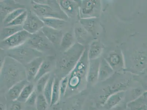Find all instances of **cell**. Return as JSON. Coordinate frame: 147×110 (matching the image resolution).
<instances>
[{
    "mask_svg": "<svg viewBox=\"0 0 147 110\" xmlns=\"http://www.w3.org/2000/svg\"><path fill=\"white\" fill-rule=\"evenodd\" d=\"M82 52L81 45L75 44L64 51L57 59L56 62V69L63 77L68 76L75 67Z\"/></svg>",
    "mask_w": 147,
    "mask_h": 110,
    "instance_id": "obj_2",
    "label": "cell"
},
{
    "mask_svg": "<svg viewBox=\"0 0 147 110\" xmlns=\"http://www.w3.org/2000/svg\"><path fill=\"white\" fill-rule=\"evenodd\" d=\"M51 110H62V108L57 104L52 107V109Z\"/></svg>",
    "mask_w": 147,
    "mask_h": 110,
    "instance_id": "obj_35",
    "label": "cell"
},
{
    "mask_svg": "<svg viewBox=\"0 0 147 110\" xmlns=\"http://www.w3.org/2000/svg\"><path fill=\"white\" fill-rule=\"evenodd\" d=\"M23 30V29L22 25L4 26L1 31V41L9 38L13 35Z\"/></svg>",
    "mask_w": 147,
    "mask_h": 110,
    "instance_id": "obj_16",
    "label": "cell"
},
{
    "mask_svg": "<svg viewBox=\"0 0 147 110\" xmlns=\"http://www.w3.org/2000/svg\"><path fill=\"white\" fill-rule=\"evenodd\" d=\"M73 41L72 35L70 33H66L63 35L60 46L64 51L67 50L72 46Z\"/></svg>",
    "mask_w": 147,
    "mask_h": 110,
    "instance_id": "obj_23",
    "label": "cell"
},
{
    "mask_svg": "<svg viewBox=\"0 0 147 110\" xmlns=\"http://www.w3.org/2000/svg\"><path fill=\"white\" fill-rule=\"evenodd\" d=\"M27 79L17 83L8 90L7 98L11 101H16L25 86L30 83Z\"/></svg>",
    "mask_w": 147,
    "mask_h": 110,
    "instance_id": "obj_12",
    "label": "cell"
},
{
    "mask_svg": "<svg viewBox=\"0 0 147 110\" xmlns=\"http://www.w3.org/2000/svg\"><path fill=\"white\" fill-rule=\"evenodd\" d=\"M60 81L58 78L54 77L50 107H52L58 104L61 98L59 90Z\"/></svg>",
    "mask_w": 147,
    "mask_h": 110,
    "instance_id": "obj_18",
    "label": "cell"
},
{
    "mask_svg": "<svg viewBox=\"0 0 147 110\" xmlns=\"http://www.w3.org/2000/svg\"><path fill=\"white\" fill-rule=\"evenodd\" d=\"M26 79L25 66L7 56L1 66V84L9 90L17 83Z\"/></svg>",
    "mask_w": 147,
    "mask_h": 110,
    "instance_id": "obj_1",
    "label": "cell"
},
{
    "mask_svg": "<svg viewBox=\"0 0 147 110\" xmlns=\"http://www.w3.org/2000/svg\"><path fill=\"white\" fill-rule=\"evenodd\" d=\"M127 85L125 84L119 83L109 86L101 90L98 98V103L102 107L109 96L116 92L125 91Z\"/></svg>",
    "mask_w": 147,
    "mask_h": 110,
    "instance_id": "obj_8",
    "label": "cell"
},
{
    "mask_svg": "<svg viewBox=\"0 0 147 110\" xmlns=\"http://www.w3.org/2000/svg\"><path fill=\"white\" fill-rule=\"evenodd\" d=\"M41 19L44 22L45 26L57 30H61V29L65 27L67 24L65 20L61 19L53 18H43Z\"/></svg>",
    "mask_w": 147,
    "mask_h": 110,
    "instance_id": "obj_15",
    "label": "cell"
},
{
    "mask_svg": "<svg viewBox=\"0 0 147 110\" xmlns=\"http://www.w3.org/2000/svg\"><path fill=\"white\" fill-rule=\"evenodd\" d=\"M131 110L130 109H129V108H128V107H127V108L126 110Z\"/></svg>",
    "mask_w": 147,
    "mask_h": 110,
    "instance_id": "obj_37",
    "label": "cell"
},
{
    "mask_svg": "<svg viewBox=\"0 0 147 110\" xmlns=\"http://www.w3.org/2000/svg\"><path fill=\"white\" fill-rule=\"evenodd\" d=\"M69 78L68 76L62 78L60 80L59 90L61 98L65 96L68 88Z\"/></svg>",
    "mask_w": 147,
    "mask_h": 110,
    "instance_id": "obj_26",
    "label": "cell"
},
{
    "mask_svg": "<svg viewBox=\"0 0 147 110\" xmlns=\"http://www.w3.org/2000/svg\"><path fill=\"white\" fill-rule=\"evenodd\" d=\"M55 60L52 56H49L44 58L43 62L40 68L39 71L34 81L37 82L41 77L50 72L53 69L55 63Z\"/></svg>",
    "mask_w": 147,
    "mask_h": 110,
    "instance_id": "obj_13",
    "label": "cell"
},
{
    "mask_svg": "<svg viewBox=\"0 0 147 110\" xmlns=\"http://www.w3.org/2000/svg\"><path fill=\"white\" fill-rule=\"evenodd\" d=\"M59 4L61 10L68 17H71L74 14L76 6L72 1L69 0H61L59 1Z\"/></svg>",
    "mask_w": 147,
    "mask_h": 110,
    "instance_id": "obj_17",
    "label": "cell"
},
{
    "mask_svg": "<svg viewBox=\"0 0 147 110\" xmlns=\"http://www.w3.org/2000/svg\"><path fill=\"white\" fill-rule=\"evenodd\" d=\"M100 52V49H99L98 47L96 46L93 47V49H92L90 55H91L92 57L95 56L98 54L99 52Z\"/></svg>",
    "mask_w": 147,
    "mask_h": 110,
    "instance_id": "obj_33",
    "label": "cell"
},
{
    "mask_svg": "<svg viewBox=\"0 0 147 110\" xmlns=\"http://www.w3.org/2000/svg\"><path fill=\"white\" fill-rule=\"evenodd\" d=\"M141 92H142V91L140 90L135 89L133 90V92H132V96H133V97L134 98L135 100H136L139 96L141 95Z\"/></svg>",
    "mask_w": 147,
    "mask_h": 110,
    "instance_id": "obj_30",
    "label": "cell"
},
{
    "mask_svg": "<svg viewBox=\"0 0 147 110\" xmlns=\"http://www.w3.org/2000/svg\"><path fill=\"white\" fill-rule=\"evenodd\" d=\"M52 1H32L33 12L40 18H53L66 20L68 17L60 7L58 2Z\"/></svg>",
    "mask_w": 147,
    "mask_h": 110,
    "instance_id": "obj_3",
    "label": "cell"
},
{
    "mask_svg": "<svg viewBox=\"0 0 147 110\" xmlns=\"http://www.w3.org/2000/svg\"><path fill=\"white\" fill-rule=\"evenodd\" d=\"M45 26L41 19L31 10L28 12L26 20L22 25L23 30L31 34H34Z\"/></svg>",
    "mask_w": 147,
    "mask_h": 110,
    "instance_id": "obj_7",
    "label": "cell"
},
{
    "mask_svg": "<svg viewBox=\"0 0 147 110\" xmlns=\"http://www.w3.org/2000/svg\"><path fill=\"white\" fill-rule=\"evenodd\" d=\"M128 107L131 110H147V106L146 105L138 104L135 100L128 105Z\"/></svg>",
    "mask_w": 147,
    "mask_h": 110,
    "instance_id": "obj_27",
    "label": "cell"
},
{
    "mask_svg": "<svg viewBox=\"0 0 147 110\" xmlns=\"http://www.w3.org/2000/svg\"><path fill=\"white\" fill-rule=\"evenodd\" d=\"M127 106L125 104H119L110 110H125Z\"/></svg>",
    "mask_w": 147,
    "mask_h": 110,
    "instance_id": "obj_32",
    "label": "cell"
},
{
    "mask_svg": "<svg viewBox=\"0 0 147 110\" xmlns=\"http://www.w3.org/2000/svg\"><path fill=\"white\" fill-rule=\"evenodd\" d=\"M35 90L34 85L29 83L22 90L16 101L21 103H26L31 94Z\"/></svg>",
    "mask_w": 147,
    "mask_h": 110,
    "instance_id": "obj_19",
    "label": "cell"
},
{
    "mask_svg": "<svg viewBox=\"0 0 147 110\" xmlns=\"http://www.w3.org/2000/svg\"><path fill=\"white\" fill-rule=\"evenodd\" d=\"M125 91H121L111 95L102 107L105 109L110 110L121 103L125 96Z\"/></svg>",
    "mask_w": 147,
    "mask_h": 110,
    "instance_id": "obj_14",
    "label": "cell"
},
{
    "mask_svg": "<svg viewBox=\"0 0 147 110\" xmlns=\"http://www.w3.org/2000/svg\"><path fill=\"white\" fill-rule=\"evenodd\" d=\"M0 110H7V107L6 105L1 102L0 105Z\"/></svg>",
    "mask_w": 147,
    "mask_h": 110,
    "instance_id": "obj_36",
    "label": "cell"
},
{
    "mask_svg": "<svg viewBox=\"0 0 147 110\" xmlns=\"http://www.w3.org/2000/svg\"><path fill=\"white\" fill-rule=\"evenodd\" d=\"M41 31L54 46H60L64 35L61 30L45 26Z\"/></svg>",
    "mask_w": 147,
    "mask_h": 110,
    "instance_id": "obj_10",
    "label": "cell"
},
{
    "mask_svg": "<svg viewBox=\"0 0 147 110\" xmlns=\"http://www.w3.org/2000/svg\"><path fill=\"white\" fill-rule=\"evenodd\" d=\"M54 77H50L49 81L44 90L43 94L49 106L51 103L52 92Z\"/></svg>",
    "mask_w": 147,
    "mask_h": 110,
    "instance_id": "obj_21",
    "label": "cell"
},
{
    "mask_svg": "<svg viewBox=\"0 0 147 110\" xmlns=\"http://www.w3.org/2000/svg\"><path fill=\"white\" fill-rule=\"evenodd\" d=\"M7 56L26 66L37 58L42 57L43 53L32 48L26 42L16 48L6 50Z\"/></svg>",
    "mask_w": 147,
    "mask_h": 110,
    "instance_id": "obj_4",
    "label": "cell"
},
{
    "mask_svg": "<svg viewBox=\"0 0 147 110\" xmlns=\"http://www.w3.org/2000/svg\"><path fill=\"white\" fill-rule=\"evenodd\" d=\"M50 77V73H48L42 76L36 82V91L37 93L40 94L43 92L47 84Z\"/></svg>",
    "mask_w": 147,
    "mask_h": 110,
    "instance_id": "obj_22",
    "label": "cell"
},
{
    "mask_svg": "<svg viewBox=\"0 0 147 110\" xmlns=\"http://www.w3.org/2000/svg\"><path fill=\"white\" fill-rule=\"evenodd\" d=\"M49 105L43 94H39L37 96L36 107V110H46Z\"/></svg>",
    "mask_w": 147,
    "mask_h": 110,
    "instance_id": "obj_24",
    "label": "cell"
},
{
    "mask_svg": "<svg viewBox=\"0 0 147 110\" xmlns=\"http://www.w3.org/2000/svg\"><path fill=\"white\" fill-rule=\"evenodd\" d=\"M146 95H147V93H146Z\"/></svg>",
    "mask_w": 147,
    "mask_h": 110,
    "instance_id": "obj_38",
    "label": "cell"
},
{
    "mask_svg": "<svg viewBox=\"0 0 147 110\" xmlns=\"http://www.w3.org/2000/svg\"><path fill=\"white\" fill-rule=\"evenodd\" d=\"M26 10H27L26 9L22 8L17 9L9 13L2 21L4 26H6L12 22L16 18Z\"/></svg>",
    "mask_w": 147,
    "mask_h": 110,
    "instance_id": "obj_20",
    "label": "cell"
},
{
    "mask_svg": "<svg viewBox=\"0 0 147 110\" xmlns=\"http://www.w3.org/2000/svg\"><path fill=\"white\" fill-rule=\"evenodd\" d=\"M45 58H37L25 66L26 74V79L30 82L34 80Z\"/></svg>",
    "mask_w": 147,
    "mask_h": 110,
    "instance_id": "obj_9",
    "label": "cell"
},
{
    "mask_svg": "<svg viewBox=\"0 0 147 110\" xmlns=\"http://www.w3.org/2000/svg\"><path fill=\"white\" fill-rule=\"evenodd\" d=\"M28 12L27 11H25L23 13L21 14L20 15L16 18L12 22L6 26H21V25H22L26 19Z\"/></svg>",
    "mask_w": 147,
    "mask_h": 110,
    "instance_id": "obj_25",
    "label": "cell"
},
{
    "mask_svg": "<svg viewBox=\"0 0 147 110\" xmlns=\"http://www.w3.org/2000/svg\"><path fill=\"white\" fill-rule=\"evenodd\" d=\"M111 62L113 63V64H114V65H116V64H118L119 61L118 56L115 55H113L112 57L111 58Z\"/></svg>",
    "mask_w": 147,
    "mask_h": 110,
    "instance_id": "obj_34",
    "label": "cell"
},
{
    "mask_svg": "<svg viewBox=\"0 0 147 110\" xmlns=\"http://www.w3.org/2000/svg\"><path fill=\"white\" fill-rule=\"evenodd\" d=\"M80 105H78V104L77 103H76L75 104L69 106V107H67L66 109H62V110H80Z\"/></svg>",
    "mask_w": 147,
    "mask_h": 110,
    "instance_id": "obj_31",
    "label": "cell"
},
{
    "mask_svg": "<svg viewBox=\"0 0 147 110\" xmlns=\"http://www.w3.org/2000/svg\"><path fill=\"white\" fill-rule=\"evenodd\" d=\"M37 92L35 89L33 91L32 93L31 94L29 98L28 99L26 102V103L30 106H36V103L37 98Z\"/></svg>",
    "mask_w": 147,
    "mask_h": 110,
    "instance_id": "obj_28",
    "label": "cell"
},
{
    "mask_svg": "<svg viewBox=\"0 0 147 110\" xmlns=\"http://www.w3.org/2000/svg\"><path fill=\"white\" fill-rule=\"evenodd\" d=\"M1 19L2 21L6 16L14 10L20 8H25L24 6L17 3L14 1H1Z\"/></svg>",
    "mask_w": 147,
    "mask_h": 110,
    "instance_id": "obj_11",
    "label": "cell"
},
{
    "mask_svg": "<svg viewBox=\"0 0 147 110\" xmlns=\"http://www.w3.org/2000/svg\"><path fill=\"white\" fill-rule=\"evenodd\" d=\"M26 42L32 48L42 53H52L54 50V45L41 30L32 34Z\"/></svg>",
    "mask_w": 147,
    "mask_h": 110,
    "instance_id": "obj_5",
    "label": "cell"
},
{
    "mask_svg": "<svg viewBox=\"0 0 147 110\" xmlns=\"http://www.w3.org/2000/svg\"><path fill=\"white\" fill-rule=\"evenodd\" d=\"M31 35L26 31H21L9 38L1 41V49L7 50L16 48L26 43Z\"/></svg>",
    "mask_w": 147,
    "mask_h": 110,
    "instance_id": "obj_6",
    "label": "cell"
},
{
    "mask_svg": "<svg viewBox=\"0 0 147 110\" xmlns=\"http://www.w3.org/2000/svg\"><path fill=\"white\" fill-rule=\"evenodd\" d=\"M13 102L14 103L11 105L9 110H22V107L21 103L17 101Z\"/></svg>",
    "mask_w": 147,
    "mask_h": 110,
    "instance_id": "obj_29",
    "label": "cell"
}]
</instances>
